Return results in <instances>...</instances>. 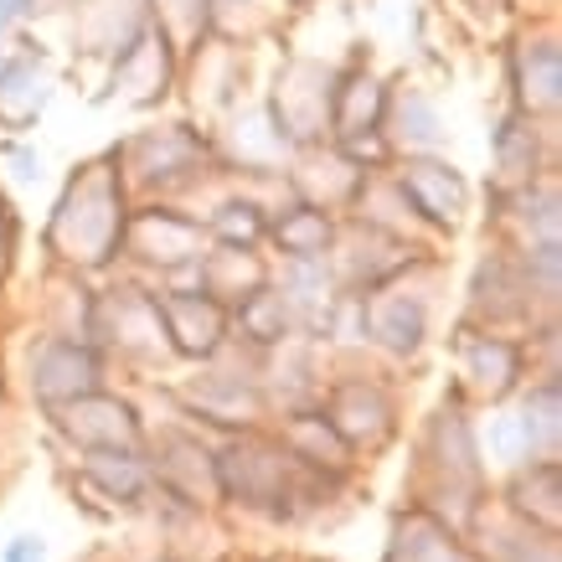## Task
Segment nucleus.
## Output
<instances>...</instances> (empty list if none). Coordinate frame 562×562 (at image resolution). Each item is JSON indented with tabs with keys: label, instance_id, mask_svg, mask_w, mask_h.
<instances>
[{
	"label": "nucleus",
	"instance_id": "1",
	"mask_svg": "<svg viewBox=\"0 0 562 562\" xmlns=\"http://www.w3.org/2000/svg\"><path fill=\"white\" fill-rule=\"evenodd\" d=\"M120 238H124L120 187H114V176L103 171V166H88V176L72 187L68 202H63L57 248H68V258H83V263H103Z\"/></svg>",
	"mask_w": 562,
	"mask_h": 562
},
{
	"label": "nucleus",
	"instance_id": "2",
	"mask_svg": "<svg viewBox=\"0 0 562 562\" xmlns=\"http://www.w3.org/2000/svg\"><path fill=\"white\" fill-rule=\"evenodd\" d=\"M155 321L166 325V336H171V346L181 351V357H212L222 341V325H227V315H222L217 294H155L150 300Z\"/></svg>",
	"mask_w": 562,
	"mask_h": 562
},
{
	"label": "nucleus",
	"instance_id": "3",
	"mask_svg": "<svg viewBox=\"0 0 562 562\" xmlns=\"http://www.w3.org/2000/svg\"><path fill=\"white\" fill-rule=\"evenodd\" d=\"M99 387V361L78 341H52L32 361V392L42 403H78Z\"/></svg>",
	"mask_w": 562,
	"mask_h": 562
},
{
	"label": "nucleus",
	"instance_id": "4",
	"mask_svg": "<svg viewBox=\"0 0 562 562\" xmlns=\"http://www.w3.org/2000/svg\"><path fill=\"white\" fill-rule=\"evenodd\" d=\"M403 196H408L428 222H454L464 217V206H470V187H464V176L454 166H443V160H413L408 171H403Z\"/></svg>",
	"mask_w": 562,
	"mask_h": 562
},
{
	"label": "nucleus",
	"instance_id": "5",
	"mask_svg": "<svg viewBox=\"0 0 562 562\" xmlns=\"http://www.w3.org/2000/svg\"><path fill=\"white\" fill-rule=\"evenodd\" d=\"M196 238H202V227L187 217H176V212H166V206L145 212V217L130 227L135 254L150 258V263H187V258H196Z\"/></svg>",
	"mask_w": 562,
	"mask_h": 562
},
{
	"label": "nucleus",
	"instance_id": "6",
	"mask_svg": "<svg viewBox=\"0 0 562 562\" xmlns=\"http://www.w3.org/2000/svg\"><path fill=\"white\" fill-rule=\"evenodd\" d=\"M72 418H88V424H68L72 434H83L88 443H99V449H120V443L135 439V413L114 403V397H99V392H88L72 403Z\"/></svg>",
	"mask_w": 562,
	"mask_h": 562
},
{
	"label": "nucleus",
	"instance_id": "7",
	"mask_svg": "<svg viewBox=\"0 0 562 562\" xmlns=\"http://www.w3.org/2000/svg\"><path fill=\"white\" fill-rule=\"evenodd\" d=\"M367 321H372V336L387 351H418V341H424V305L418 300H408V294H392V300H372V310H367Z\"/></svg>",
	"mask_w": 562,
	"mask_h": 562
},
{
	"label": "nucleus",
	"instance_id": "8",
	"mask_svg": "<svg viewBox=\"0 0 562 562\" xmlns=\"http://www.w3.org/2000/svg\"><path fill=\"white\" fill-rule=\"evenodd\" d=\"M516 83H521V103L527 109H552L562 88V63L552 42H527L516 52Z\"/></svg>",
	"mask_w": 562,
	"mask_h": 562
},
{
	"label": "nucleus",
	"instance_id": "9",
	"mask_svg": "<svg viewBox=\"0 0 562 562\" xmlns=\"http://www.w3.org/2000/svg\"><path fill=\"white\" fill-rule=\"evenodd\" d=\"M273 238H279V248L290 258L315 263L330 248V217H325L321 206H294V212H284V217L273 222Z\"/></svg>",
	"mask_w": 562,
	"mask_h": 562
},
{
	"label": "nucleus",
	"instance_id": "10",
	"mask_svg": "<svg viewBox=\"0 0 562 562\" xmlns=\"http://www.w3.org/2000/svg\"><path fill=\"white\" fill-rule=\"evenodd\" d=\"M464 372L475 376L480 392L501 397V392L516 382V372H521V357H516V346L495 341V336H480V341H470V351H464Z\"/></svg>",
	"mask_w": 562,
	"mask_h": 562
},
{
	"label": "nucleus",
	"instance_id": "11",
	"mask_svg": "<svg viewBox=\"0 0 562 562\" xmlns=\"http://www.w3.org/2000/svg\"><path fill=\"white\" fill-rule=\"evenodd\" d=\"M238 321H243V336H248V341H263V346L284 341V330H290V300L273 290H248L243 294Z\"/></svg>",
	"mask_w": 562,
	"mask_h": 562
},
{
	"label": "nucleus",
	"instance_id": "12",
	"mask_svg": "<svg viewBox=\"0 0 562 562\" xmlns=\"http://www.w3.org/2000/svg\"><path fill=\"white\" fill-rule=\"evenodd\" d=\"M521 439H527V449H552L558 443V387L552 382H542V387L527 397V408H521Z\"/></svg>",
	"mask_w": 562,
	"mask_h": 562
},
{
	"label": "nucleus",
	"instance_id": "13",
	"mask_svg": "<svg viewBox=\"0 0 562 562\" xmlns=\"http://www.w3.org/2000/svg\"><path fill=\"white\" fill-rule=\"evenodd\" d=\"M392 562H460V552L443 542L439 527H428V521H413V527L397 537V547H392Z\"/></svg>",
	"mask_w": 562,
	"mask_h": 562
},
{
	"label": "nucleus",
	"instance_id": "14",
	"mask_svg": "<svg viewBox=\"0 0 562 562\" xmlns=\"http://www.w3.org/2000/svg\"><path fill=\"white\" fill-rule=\"evenodd\" d=\"M88 470H93L114 495H124V501H135L139 485H145V470L135 464V454H120V449H93Z\"/></svg>",
	"mask_w": 562,
	"mask_h": 562
},
{
	"label": "nucleus",
	"instance_id": "15",
	"mask_svg": "<svg viewBox=\"0 0 562 562\" xmlns=\"http://www.w3.org/2000/svg\"><path fill=\"white\" fill-rule=\"evenodd\" d=\"M196 408L212 413L217 424H248V413H254V392L222 387V382H206V387L196 392Z\"/></svg>",
	"mask_w": 562,
	"mask_h": 562
},
{
	"label": "nucleus",
	"instance_id": "16",
	"mask_svg": "<svg viewBox=\"0 0 562 562\" xmlns=\"http://www.w3.org/2000/svg\"><path fill=\"white\" fill-rule=\"evenodd\" d=\"M212 227H217V238L227 243V248H254V243L263 238V217H258V206H248V202L222 206Z\"/></svg>",
	"mask_w": 562,
	"mask_h": 562
},
{
	"label": "nucleus",
	"instance_id": "17",
	"mask_svg": "<svg viewBox=\"0 0 562 562\" xmlns=\"http://www.w3.org/2000/svg\"><path fill=\"white\" fill-rule=\"evenodd\" d=\"M495 160H501V171L506 176H521V181H527L531 166H537V135H527V145H516L512 120H506L501 124V135H495Z\"/></svg>",
	"mask_w": 562,
	"mask_h": 562
},
{
	"label": "nucleus",
	"instance_id": "18",
	"mask_svg": "<svg viewBox=\"0 0 562 562\" xmlns=\"http://www.w3.org/2000/svg\"><path fill=\"white\" fill-rule=\"evenodd\" d=\"M387 397H382V392L376 387H367V408L357 413V418H372L376 428H387ZM330 428H336V434H346V439H357V424H351V418H346V408H336L330 413Z\"/></svg>",
	"mask_w": 562,
	"mask_h": 562
},
{
	"label": "nucleus",
	"instance_id": "19",
	"mask_svg": "<svg viewBox=\"0 0 562 562\" xmlns=\"http://www.w3.org/2000/svg\"><path fill=\"white\" fill-rule=\"evenodd\" d=\"M5 562H42V542L36 537H16V542L5 547Z\"/></svg>",
	"mask_w": 562,
	"mask_h": 562
},
{
	"label": "nucleus",
	"instance_id": "20",
	"mask_svg": "<svg viewBox=\"0 0 562 562\" xmlns=\"http://www.w3.org/2000/svg\"><path fill=\"white\" fill-rule=\"evenodd\" d=\"M36 5L32 0H0V26H11V21H21V16H32Z\"/></svg>",
	"mask_w": 562,
	"mask_h": 562
}]
</instances>
